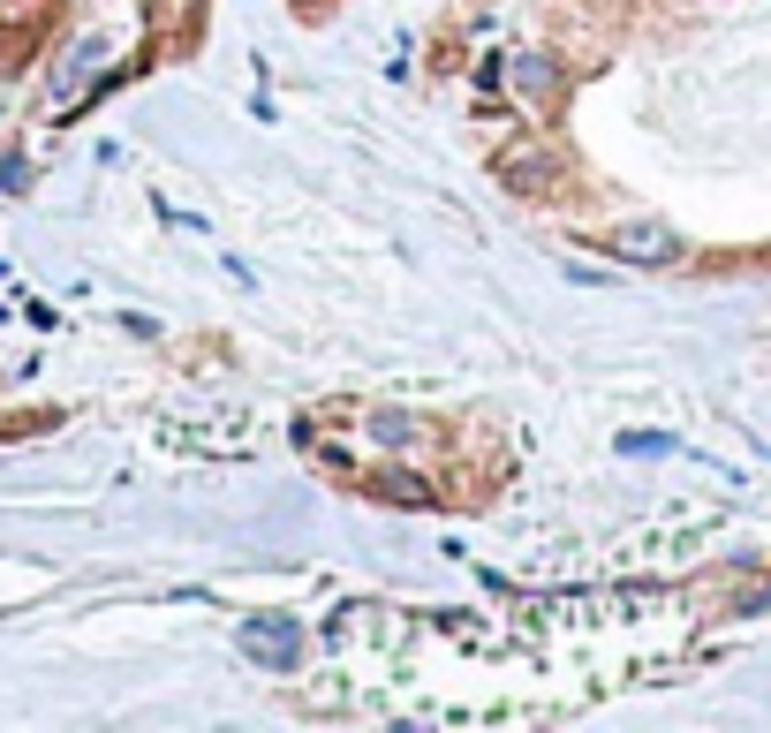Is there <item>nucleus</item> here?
<instances>
[{
    "mask_svg": "<svg viewBox=\"0 0 771 733\" xmlns=\"http://www.w3.org/2000/svg\"><path fill=\"white\" fill-rule=\"evenodd\" d=\"M613 250H628V257H673V235H658V227H635V235H620Z\"/></svg>",
    "mask_w": 771,
    "mask_h": 733,
    "instance_id": "obj_1",
    "label": "nucleus"
}]
</instances>
